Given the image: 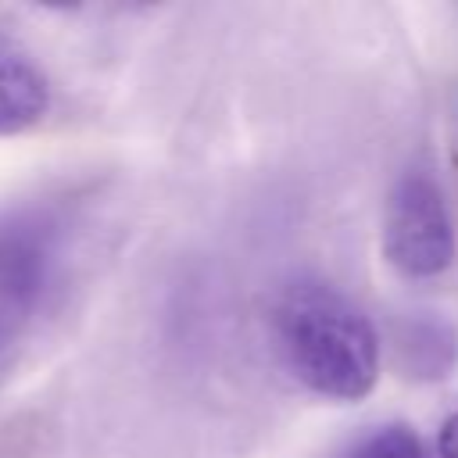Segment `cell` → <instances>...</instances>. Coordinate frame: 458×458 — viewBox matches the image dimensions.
Here are the masks:
<instances>
[{
	"label": "cell",
	"mask_w": 458,
	"mask_h": 458,
	"mask_svg": "<svg viewBox=\"0 0 458 458\" xmlns=\"http://www.w3.org/2000/svg\"><path fill=\"white\" fill-rule=\"evenodd\" d=\"M61 272V222L43 208L0 211V379L18 365Z\"/></svg>",
	"instance_id": "2"
},
{
	"label": "cell",
	"mask_w": 458,
	"mask_h": 458,
	"mask_svg": "<svg viewBox=\"0 0 458 458\" xmlns=\"http://www.w3.org/2000/svg\"><path fill=\"white\" fill-rule=\"evenodd\" d=\"M272 336L286 369L315 394L358 401L376 386L379 340L365 311L333 283L297 276L272 304Z\"/></svg>",
	"instance_id": "1"
},
{
	"label": "cell",
	"mask_w": 458,
	"mask_h": 458,
	"mask_svg": "<svg viewBox=\"0 0 458 458\" xmlns=\"http://www.w3.org/2000/svg\"><path fill=\"white\" fill-rule=\"evenodd\" d=\"M383 250L411 279H433L454 261V225L433 175L408 168L394 182L383 215Z\"/></svg>",
	"instance_id": "3"
},
{
	"label": "cell",
	"mask_w": 458,
	"mask_h": 458,
	"mask_svg": "<svg viewBox=\"0 0 458 458\" xmlns=\"http://www.w3.org/2000/svg\"><path fill=\"white\" fill-rule=\"evenodd\" d=\"M50 107L47 75L18 50L0 47V136L36 125Z\"/></svg>",
	"instance_id": "5"
},
{
	"label": "cell",
	"mask_w": 458,
	"mask_h": 458,
	"mask_svg": "<svg viewBox=\"0 0 458 458\" xmlns=\"http://www.w3.org/2000/svg\"><path fill=\"white\" fill-rule=\"evenodd\" d=\"M394 354L401 372L415 383L447 379L458 365V329L433 311L404 315L394 329Z\"/></svg>",
	"instance_id": "4"
},
{
	"label": "cell",
	"mask_w": 458,
	"mask_h": 458,
	"mask_svg": "<svg viewBox=\"0 0 458 458\" xmlns=\"http://www.w3.org/2000/svg\"><path fill=\"white\" fill-rule=\"evenodd\" d=\"M437 447H440V458H458V411L444 419L437 433Z\"/></svg>",
	"instance_id": "7"
},
{
	"label": "cell",
	"mask_w": 458,
	"mask_h": 458,
	"mask_svg": "<svg viewBox=\"0 0 458 458\" xmlns=\"http://www.w3.org/2000/svg\"><path fill=\"white\" fill-rule=\"evenodd\" d=\"M347 458H426V454H422L419 437H415L408 426L394 422V426H379L376 433L361 437V440L351 447Z\"/></svg>",
	"instance_id": "6"
}]
</instances>
